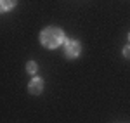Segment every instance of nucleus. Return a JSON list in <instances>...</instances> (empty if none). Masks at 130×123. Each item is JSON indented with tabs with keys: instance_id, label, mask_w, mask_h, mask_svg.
I'll list each match as a JSON object with an SVG mask.
<instances>
[{
	"instance_id": "f257e3e1",
	"label": "nucleus",
	"mask_w": 130,
	"mask_h": 123,
	"mask_svg": "<svg viewBox=\"0 0 130 123\" xmlns=\"http://www.w3.org/2000/svg\"><path fill=\"white\" fill-rule=\"evenodd\" d=\"M62 42H66L64 38V31L56 26H49L40 33V43L47 49H57Z\"/></svg>"
},
{
	"instance_id": "f03ea898",
	"label": "nucleus",
	"mask_w": 130,
	"mask_h": 123,
	"mask_svg": "<svg viewBox=\"0 0 130 123\" xmlns=\"http://www.w3.org/2000/svg\"><path fill=\"white\" fill-rule=\"evenodd\" d=\"M66 43V56L68 57H71V59H75V57H78L80 56V42H76V40H66L64 42Z\"/></svg>"
},
{
	"instance_id": "7ed1b4c3",
	"label": "nucleus",
	"mask_w": 130,
	"mask_h": 123,
	"mask_svg": "<svg viewBox=\"0 0 130 123\" xmlns=\"http://www.w3.org/2000/svg\"><path fill=\"white\" fill-rule=\"evenodd\" d=\"M28 89H30V92H31V94H35V95H37V94H40L42 90H43V80L35 76V78H33V80L30 82Z\"/></svg>"
},
{
	"instance_id": "20e7f679",
	"label": "nucleus",
	"mask_w": 130,
	"mask_h": 123,
	"mask_svg": "<svg viewBox=\"0 0 130 123\" xmlns=\"http://www.w3.org/2000/svg\"><path fill=\"white\" fill-rule=\"evenodd\" d=\"M16 4H18V0H0V9L2 12H7L12 7H16Z\"/></svg>"
},
{
	"instance_id": "39448f33",
	"label": "nucleus",
	"mask_w": 130,
	"mask_h": 123,
	"mask_svg": "<svg viewBox=\"0 0 130 123\" xmlns=\"http://www.w3.org/2000/svg\"><path fill=\"white\" fill-rule=\"evenodd\" d=\"M37 69H38V66H37L33 61H30L28 64H26V71L31 73V75H35V73H37Z\"/></svg>"
},
{
	"instance_id": "423d86ee",
	"label": "nucleus",
	"mask_w": 130,
	"mask_h": 123,
	"mask_svg": "<svg viewBox=\"0 0 130 123\" xmlns=\"http://www.w3.org/2000/svg\"><path fill=\"white\" fill-rule=\"evenodd\" d=\"M123 56H125V57H130V45H125V49H123Z\"/></svg>"
},
{
	"instance_id": "0eeeda50",
	"label": "nucleus",
	"mask_w": 130,
	"mask_h": 123,
	"mask_svg": "<svg viewBox=\"0 0 130 123\" xmlns=\"http://www.w3.org/2000/svg\"><path fill=\"white\" fill-rule=\"evenodd\" d=\"M128 38H130V35H128Z\"/></svg>"
}]
</instances>
